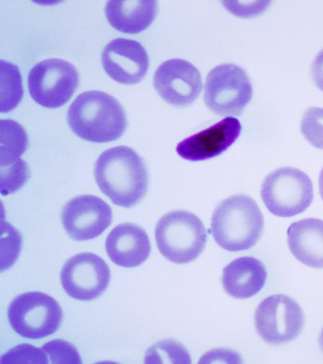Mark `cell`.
I'll use <instances>...</instances> for the list:
<instances>
[{"instance_id": "9a60e30c", "label": "cell", "mask_w": 323, "mask_h": 364, "mask_svg": "<svg viewBox=\"0 0 323 364\" xmlns=\"http://www.w3.org/2000/svg\"><path fill=\"white\" fill-rule=\"evenodd\" d=\"M106 249L109 257L116 264L135 267L148 259L151 245L142 227L124 223L116 226L111 232L106 240Z\"/></svg>"}, {"instance_id": "8992f818", "label": "cell", "mask_w": 323, "mask_h": 364, "mask_svg": "<svg viewBox=\"0 0 323 364\" xmlns=\"http://www.w3.org/2000/svg\"><path fill=\"white\" fill-rule=\"evenodd\" d=\"M253 95V88L248 74L236 65H220L207 75L204 102L218 116H241L252 100Z\"/></svg>"}, {"instance_id": "277c9868", "label": "cell", "mask_w": 323, "mask_h": 364, "mask_svg": "<svg viewBox=\"0 0 323 364\" xmlns=\"http://www.w3.org/2000/svg\"><path fill=\"white\" fill-rule=\"evenodd\" d=\"M207 235L199 218L187 210L167 213L155 228V239L160 253L176 264H187L199 257L206 247Z\"/></svg>"}, {"instance_id": "603a6c76", "label": "cell", "mask_w": 323, "mask_h": 364, "mask_svg": "<svg viewBox=\"0 0 323 364\" xmlns=\"http://www.w3.org/2000/svg\"><path fill=\"white\" fill-rule=\"evenodd\" d=\"M0 363L2 364H48L50 359L42 348H38L29 344H21L3 355Z\"/></svg>"}, {"instance_id": "8fae6325", "label": "cell", "mask_w": 323, "mask_h": 364, "mask_svg": "<svg viewBox=\"0 0 323 364\" xmlns=\"http://www.w3.org/2000/svg\"><path fill=\"white\" fill-rule=\"evenodd\" d=\"M154 87L168 104L186 107L193 104L202 90L199 70L188 61L175 59L163 63L154 75Z\"/></svg>"}, {"instance_id": "ffe728a7", "label": "cell", "mask_w": 323, "mask_h": 364, "mask_svg": "<svg viewBox=\"0 0 323 364\" xmlns=\"http://www.w3.org/2000/svg\"><path fill=\"white\" fill-rule=\"evenodd\" d=\"M1 112L14 109L23 96L22 78L17 66L1 60Z\"/></svg>"}, {"instance_id": "484cf974", "label": "cell", "mask_w": 323, "mask_h": 364, "mask_svg": "<svg viewBox=\"0 0 323 364\" xmlns=\"http://www.w3.org/2000/svg\"><path fill=\"white\" fill-rule=\"evenodd\" d=\"M310 73L315 86L323 92V49L314 59Z\"/></svg>"}, {"instance_id": "d4e9b609", "label": "cell", "mask_w": 323, "mask_h": 364, "mask_svg": "<svg viewBox=\"0 0 323 364\" xmlns=\"http://www.w3.org/2000/svg\"><path fill=\"white\" fill-rule=\"evenodd\" d=\"M48 355L50 363L81 364L82 363L77 348L63 340H55L45 343L42 348Z\"/></svg>"}, {"instance_id": "4fadbf2b", "label": "cell", "mask_w": 323, "mask_h": 364, "mask_svg": "<svg viewBox=\"0 0 323 364\" xmlns=\"http://www.w3.org/2000/svg\"><path fill=\"white\" fill-rule=\"evenodd\" d=\"M106 73L124 85L141 82L146 76L150 60L143 46L134 40L119 38L111 41L102 53Z\"/></svg>"}, {"instance_id": "ba28073f", "label": "cell", "mask_w": 323, "mask_h": 364, "mask_svg": "<svg viewBox=\"0 0 323 364\" xmlns=\"http://www.w3.org/2000/svg\"><path fill=\"white\" fill-rule=\"evenodd\" d=\"M255 326L265 343L281 345L299 337L305 326V316L294 299L285 294H274L257 307Z\"/></svg>"}, {"instance_id": "6da1fadb", "label": "cell", "mask_w": 323, "mask_h": 364, "mask_svg": "<svg viewBox=\"0 0 323 364\" xmlns=\"http://www.w3.org/2000/svg\"><path fill=\"white\" fill-rule=\"evenodd\" d=\"M97 184L112 203L131 208L148 193L149 173L143 159L127 146H117L104 152L94 170Z\"/></svg>"}, {"instance_id": "52a82bcc", "label": "cell", "mask_w": 323, "mask_h": 364, "mask_svg": "<svg viewBox=\"0 0 323 364\" xmlns=\"http://www.w3.org/2000/svg\"><path fill=\"white\" fill-rule=\"evenodd\" d=\"M11 328L21 337L38 340L56 333L62 320V309L52 296L28 292L17 296L8 311Z\"/></svg>"}, {"instance_id": "5bb4252c", "label": "cell", "mask_w": 323, "mask_h": 364, "mask_svg": "<svg viewBox=\"0 0 323 364\" xmlns=\"http://www.w3.org/2000/svg\"><path fill=\"white\" fill-rule=\"evenodd\" d=\"M241 129L238 119L226 117L181 141L176 151L181 158L192 161L214 158L234 144Z\"/></svg>"}, {"instance_id": "83f0119b", "label": "cell", "mask_w": 323, "mask_h": 364, "mask_svg": "<svg viewBox=\"0 0 323 364\" xmlns=\"http://www.w3.org/2000/svg\"><path fill=\"white\" fill-rule=\"evenodd\" d=\"M319 346L321 349V350L323 353V328L320 332L319 336Z\"/></svg>"}, {"instance_id": "4316f807", "label": "cell", "mask_w": 323, "mask_h": 364, "mask_svg": "<svg viewBox=\"0 0 323 364\" xmlns=\"http://www.w3.org/2000/svg\"><path fill=\"white\" fill-rule=\"evenodd\" d=\"M319 189L321 198L323 201V168H322L319 176Z\"/></svg>"}, {"instance_id": "d6986e66", "label": "cell", "mask_w": 323, "mask_h": 364, "mask_svg": "<svg viewBox=\"0 0 323 364\" xmlns=\"http://www.w3.org/2000/svg\"><path fill=\"white\" fill-rule=\"evenodd\" d=\"M1 148H0V164L5 168L15 164L26 152L28 146V135L23 127L17 122L1 119Z\"/></svg>"}, {"instance_id": "5b68a950", "label": "cell", "mask_w": 323, "mask_h": 364, "mask_svg": "<svg viewBox=\"0 0 323 364\" xmlns=\"http://www.w3.org/2000/svg\"><path fill=\"white\" fill-rule=\"evenodd\" d=\"M261 195L273 215L291 218L302 213L311 205L314 198L313 185L302 171L284 167L265 177Z\"/></svg>"}, {"instance_id": "2e32d148", "label": "cell", "mask_w": 323, "mask_h": 364, "mask_svg": "<svg viewBox=\"0 0 323 364\" xmlns=\"http://www.w3.org/2000/svg\"><path fill=\"white\" fill-rule=\"evenodd\" d=\"M267 280L264 264L252 257H243L231 262L223 269L222 285L225 292L239 299L258 294Z\"/></svg>"}, {"instance_id": "9c48e42d", "label": "cell", "mask_w": 323, "mask_h": 364, "mask_svg": "<svg viewBox=\"0 0 323 364\" xmlns=\"http://www.w3.org/2000/svg\"><path fill=\"white\" fill-rule=\"evenodd\" d=\"M28 83L33 101L45 108L57 109L72 97L79 84V74L71 63L50 59L38 63L31 69Z\"/></svg>"}, {"instance_id": "cb8c5ba5", "label": "cell", "mask_w": 323, "mask_h": 364, "mask_svg": "<svg viewBox=\"0 0 323 364\" xmlns=\"http://www.w3.org/2000/svg\"><path fill=\"white\" fill-rule=\"evenodd\" d=\"M29 176L28 164L20 159L15 164L1 168V193L3 196L13 194L20 190Z\"/></svg>"}, {"instance_id": "7c38bea8", "label": "cell", "mask_w": 323, "mask_h": 364, "mask_svg": "<svg viewBox=\"0 0 323 364\" xmlns=\"http://www.w3.org/2000/svg\"><path fill=\"white\" fill-rule=\"evenodd\" d=\"M111 207L102 198L81 196L68 202L62 213V221L67 235L76 241L94 240L111 225Z\"/></svg>"}, {"instance_id": "7a4b0ae2", "label": "cell", "mask_w": 323, "mask_h": 364, "mask_svg": "<svg viewBox=\"0 0 323 364\" xmlns=\"http://www.w3.org/2000/svg\"><path fill=\"white\" fill-rule=\"evenodd\" d=\"M67 122L80 139L94 143L116 141L124 134L127 120L121 105L102 91H87L71 105Z\"/></svg>"}, {"instance_id": "ac0fdd59", "label": "cell", "mask_w": 323, "mask_h": 364, "mask_svg": "<svg viewBox=\"0 0 323 364\" xmlns=\"http://www.w3.org/2000/svg\"><path fill=\"white\" fill-rule=\"evenodd\" d=\"M106 16L111 26L128 34L141 33L152 25L158 14V2L153 0H111Z\"/></svg>"}, {"instance_id": "e0dca14e", "label": "cell", "mask_w": 323, "mask_h": 364, "mask_svg": "<svg viewBox=\"0 0 323 364\" xmlns=\"http://www.w3.org/2000/svg\"><path fill=\"white\" fill-rule=\"evenodd\" d=\"M288 241L294 257L302 264L323 269V220L306 218L292 223Z\"/></svg>"}, {"instance_id": "3957f363", "label": "cell", "mask_w": 323, "mask_h": 364, "mask_svg": "<svg viewBox=\"0 0 323 364\" xmlns=\"http://www.w3.org/2000/svg\"><path fill=\"white\" fill-rule=\"evenodd\" d=\"M212 234L217 245L229 252L248 250L261 238L263 215L251 197L238 195L221 201L212 218Z\"/></svg>"}, {"instance_id": "44dd1931", "label": "cell", "mask_w": 323, "mask_h": 364, "mask_svg": "<svg viewBox=\"0 0 323 364\" xmlns=\"http://www.w3.org/2000/svg\"><path fill=\"white\" fill-rule=\"evenodd\" d=\"M146 363H186L192 359L188 350L180 343L171 340L161 341L146 353Z\"/></svg>"}, {"instance_id": "7402d4cb", "label": "cell", "mask_w": 323, "mask_h": 364, "mask_svg": "<svg viewBox=\"0 0 323 364\" xmlns=\"http://www.w3.org/2000/svg\"><path fill=\"white\" fill-rule=\"evenodd\" d=\"M301 130L312 146L323 150V108H309L303 114Z\"/></svg>"}, {"instance_id": "30bf717a", "label": "cell", "mask_w": 323, "mask_h": 364, "mask_svg": "<svg viewBox=\"0 0 323 364\" xmlns=\"http://www.w3.org/2000/svg\"><path fill=\"white\" fill-rule=\"evenodd\" d=\"M111 281L106 262L90 252L70 257L61 271V282L66 293L80 301L94 300L103 294Z\"/></svg>"}]
</instances>
